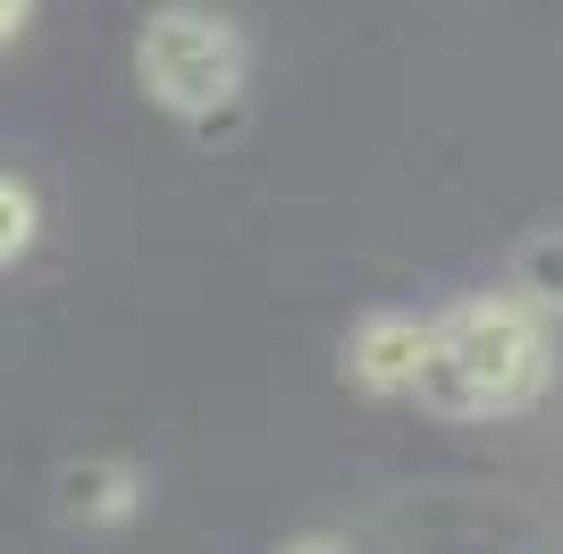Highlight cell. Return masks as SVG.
Returning <instances> with one entry per match:
<instances>
[{
  "label": "cell",
  "instance_id": "3957f363",
  "mask_svg": "<svg viewBox=\"0 0 563 554\" xmlns=\"http://www.w3.org/2000/svg\"><path fill=\"white\" fill-rule=\"evenodd\" d=\"M429 362V311H371L345 336V378L362 395H412Z\"/></svg>",
  "mask_w": 563,
  "mask_h": 554
},
{
  "label": "cell",
  "instance_id": "6da1fadb",
  "mask_svg": "<svg viewBox=\"0 0 563 554\" xmlns=\"http://www.w3.org/2000/svg\"><path fill=\"white\" fill-rule=\"evenodd\" d=\"M555 320H539L514 286L463 295L429 311V362L412 378V403L438 420H514L555 378Z\"/></svg>",
  "mask_w": 563,
  "mask_h": 554
},
{
  "label": "cell",
  "instance_id": "5b68a950",
  "mask_svg": "<svg viewBox=\"0 0 563 554\" xmlns=\"http://www.w3.org/2000/svg\"><path fill=\"white\" fill-rule=\"evenodd\" d=\"M505 286H514L539 320H563V228L521 235V253H514V269H505Z\"/></svg>",
  "mask_w": 563,
  "mask_h": 554
},
{
  "label": "cell",
  "instance_id": "7a4b0ae2",
  "mask_svg": "<svg viewBox=\"0 0 563 554\" xmlns=\"http://www.w3.org/2000/svg\"><path fill=\"white\" fill-rule=\"evenodd\" d=\"M135 76L143 92L161 101L168 118H228L244 101V76H253V51H244V25L211 0H168L135 25Z\"/></svg>",
  "mask_w": 563,
  "mask_h": 554
},
{
  "label": "cell",
  "instance_id": "8992f818",
  "mask_svg": "<svg viewBox=\"0 0 563 554\" xmlns=\"http://www.w3.org/2000/svg\"><path fill=\"white\" fill-rule=\"evenodd\" d=\"M34 235H43V193H34L25 177H9V168H0V269L34 253Z\"/></svg>",
  "mask_w": 563,
  "mask_h": 554
},
{
  "label": "cell",
  "instance_id": "52a82bcc",
  "mask_svg": "<svg viewBox=\"0 0 563 554\" xmlns=\"http://www.w3.org/2000/svg\"><path fill=\"white\" fill-rule=\"evenodd\" d=\"M25 25H34V0H0V51H9V43H18V34H25Z\"/></svg>",
  "mask_w": 563,
  "mask_h": 554
},
{
  "label": "cell",
  "instance_id": "277c9868",
  "mask_svg": "<svg viewBox=\"0 0 563 554\" xmlns=\"http://www.w3.org/2000/svg\"><path fill=\"white\" fill-rule=\"evenodd\" d=\"M135 505H143L135 462H68L59 470V512L85 530H118V521H135Z\"/></svg>",
  "mask_w": 563,
  "mask_h": 554
}]
</instances>
